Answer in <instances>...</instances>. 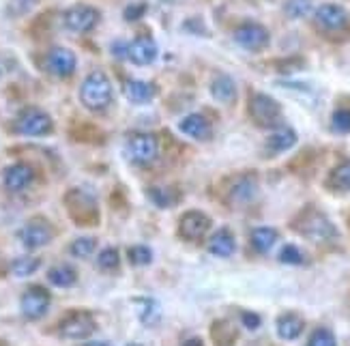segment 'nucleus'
I'll list each match as a JSON object with an SVG mask.
<instances>
[{"label":"nucleus","mask_w":350,"mask_h":346,"mask_svg":"<svg viewBox=\"0 0 350 346\" xmlns=\"http://www.w3.org/2000/svg\"><path fill=\"white\" fill-rule=\"evenodd\" d=\"M291 226L295 232H299L303 239L314 241V243H329V241L338 239V230H336V226H333V222L316 207L303 209L293 219Z\"/></svg>","instance_id":"f257e3e1"},{"label":"nucleus","mask_w":350,"mask_h":346,"mask_svg":"<svg viewBox=\"0 0 350 346\" xmlns=\"http://www.w3.org/2000/svg\"><path fill=\"white\" fill-rule=\"evenodd\" d=\"M114 99L112 82L103 71H90L80 86V101L90 112H103Z\"/></svg>","instance_id":"f03ea898"},{"label":"nucleus","mask_w":350,"mask_h":346,"mask_svg":"<svg viewBox=\"0 0 350 346\" xmlns=\"http://www.w3.org/2000/svg\"><path fill=\"white\" fill-rule=\"evenodd\" d=\"M65 207L69 217L78 226H97L99 224V207L93 194L84 189H69L65 194Z\"/></svg>","instance_id":"7ed1b4c3"},{"label":"nucleus","mask_w":350,"mask_h":346,"mask_svg":"<svg viewBox=\"0 0 350 346\" xmlns=\"http://www.w3.org/2000/svg\"><path fill=\"white\" fill-rule=\"evenodd\" d=\"M250 116L258 127L275 129L282 123V105L267 93H252L250 97Z\"/></svg>","instance_id":"20e7f679"},{"label":"nucleus","mask_w":350,"mask_h":346,"mask_svg":"<svg viewBox=\"0 0 350 346\" xmlns=\"http://www.w3.org/2000/svg\"><path fill=\"white\" fill-rule=\"evenodd\" d=\"M97 329V323L93 314L86 310H71L67 312L58 323V334L60 338L67 340H84Z\"/></svg>","instance_id":"39448f33"},{"label":"nucleus","mask_w":350,"mask_h":346,"mask_svg":"<svg viewBox=\"0 0 350 346\" xmlns=\"http://www.w3.org/2000/svg\"><path fill=\"white\" fill-rule=\"evenodd\" d=\"M15 129L22 135H33V138H39V135H48L54 129L52 116L48 112H43L41 108H35V105H28L24 108L18 118H15Z\"/></svg>","instance_id":"423d86ee"},{"label":"nucleus","mask_w":350,"mask_h":346,"mask_svg":"<svg viewBox=\"0 0 350 346\" xmlns=\"http://www.w3.org/2000/svg\"><path fill=\"white\" fill-rule=\"evenodd\" d=\"M18 239L26 250H39L54 239V228L45 217H33L22 226Z\"/></svg>","instance_id":"0eeeda50"},{"label":"nucleus","mask_w":350,"mask_h":346,"mask_svg":"<svg viewBox=\"0 0 350 346\" xmlns=\"http://www.w3.org/2000/svg\"><path fill=\"white\" fill-rule=\"evenodd\" d=\"M99 18H101V13L95 7L73 5L63 13V24L67 30H71V33L84 35V33H90V30L99 24Z\"/></svg>","instance_id":"6e6552de"},{"label":"nucleus","mask_w":350,"mask_h":346,"mask_svg":"<svg viewBox=\"0 0 350 346\" xmlns=\"http://www.w3.org/2000/svg\"><path fill=\"white\" fill-rule=\"evenodd\" d=\"M125 153L133 163L146 165L150 161L157 159L159 153V142L153 133H133L131 138L127 140Z\"/></svg>","instance_id":"1a4fd4ad"},{"label":"nucleus","mask_w":350,"mask_h":346,"mask_svg":"<svg viewBox=\"0 0 350 346\" xmlns=\"http://www.w3.org/2000/svg\"><path fill=\"white\" fill-rule=\"evenodd\" d=\"M232 37L243 50H250V52L265 50L269 45V41H271L269 30L262 24H258V22H243L241 26L234 28Z\"/></svg>","instance_id":"9d476101"},{"label":"nucleus","mask_w":350,"mask_h":346,"mask_svg":"<svg viewBox=\"0 0 350 346\" xmlns=\"http://www.w3.org/2000/svg\"><path fill=\"white\" fill-rule=\"evenodd\" d=\"M314 22L323 33H342V30L348 28V24H350V15L342 5L327 3L316 9Z\"/></svg>","instance_id":"9b49d317"},{"label":"nucleus","mask_w":350,"mask_h":346,"mask_svg":"<svg viewBox=\"0 0 350 346\" xmlns=\"http://www.w3.org/2000/svg\"><path fill=\"white\" fill-rule=\"evenodd\" d=\"M50 304H52V297L43 286H30V289H26L22 295L20 308H22L24 319L39 321L41 316H45V312L50 310Z\"/></svg>","instance_id":"f8f14e48"},{"label":"nucleus","mask_w":350,"mask_h":346,"mask_svg":"<svg viewBox=\"0 0 350 346\" xmlns=\"http://www.w3.org/2000/svg\"><path fill=\"white\" fill-rule=\"evenodd\" d=\"M75 67H78V58L69 48H63V45H56L45 56V69H48L56 78H69L73 75Z\"/></svg>","instance_id":"ddd939ff"},{"label":"nucleus","mask_w":350,"mask_h":346,"mask_svg":"<svg viewBox=\"0 0 350 346\" xmlns=\"http://www.w3.org/2000/svg\"><path fill=\"white\" fill-rule=\"evenodd\" d=\"M211 228V217L202 211H187L178 222V235L185 241H200Z\"/></svg>","instance_id":"4468645a"},{"label":"nucleus","mask_w":350,"mask_h":346,"mask_svg":"<svg viewBox=\"0 0 350 346\" xmlns=\"http://www.w3.org/2000/svg\"><path fill=\"white\" fill-rule=\"evenodd\" d=\"M157 54H159L157 43L150 37H138V39H133L131 43H127V58L138 67L153 65Z\"/></svg>","instance_id":"2eb2a0df"},{"label":"nucleus","mask_w":350,"mask_h":346,"mask_svg":"<svg viewBox=\"0 0 350 346\" xmlns=\"http://www.w3.org/2000/svg\"><path fill=\"white\" fill-rule=\"evenodd\" d=\"M258 194V181L254 174H243V176H237L230 187H228L226 196H228V202L230 204H245L250 200L256 198Z\"/></svg>","instance_id":"dca6fc26"},{"label":"nucleus","mask_w":350,"mask_h":346,"mask_svg":"<svg viewBox=\"0 0 350 346\" xmlns=\"http://www.w3.org/2000/svg\"><path fill=\"white\" fill-rule=\"evenodd\" d=\"M35 181V170L28 163H13L5 170V185L9 191H24Z\"/></svg>","instance_id":"f3484780"},{"label":"nucleus","mask_w":350,"mask_h":346,"mask_svg":"<svg viewBox=\"0 0 350 346\" xmlns=\"http://www.w3.org/2000/svg\"><path fill=\"white\" fill-rule=\"evenodd\" d=\"M178 129L180 133L189 135L193 140H211V135H213V127L208 123V118L202 114H187L178 123Z\"/></svg>","instance_id":"a211bd4d"},{"label":"nucleus","mask_w":350,"mask_h":346,"mask_svg":"<svg viewBox=\"0 0 350 346\" xmlns=\"http://www.w3.org/2000/svg\"><path fill=\"white\" fill-rule=\"evenodd\" d=\"M295 144H297V131L288 125H280V127L273 129V133L267 138V153L278 155L288 148H293Z\"/></svg>","instance_id":"6ab92c4d"},{"label":"nucleus","mask_w":350,"mask_h":346,"mask_svg":"<svg viewBox=\"0 0 350 346\" xmlns=\"http://www.w3.org/2000/svg\"><path fill=\"white\" fill-rule=\"evenodd\" d=\"M211 95L215 101L230 105L237 101V82L228 73H217L215 78L211 80Z\"/></svg>","instance_id":"aec40b11"},{"label":"nucleus","mask_w":350,"mask_h":346,"mask_svg":"<svg viewBox=\"0 0 350 346\" xmlns=\"http://www.w3.org/2000/svg\"><path fill=\"white\" fill-rule=\"evenodd\" d=\"M234 250H237V241H234V235L228 228H219L215 235L208 239V252L213 256L228 258V256L234 254Z\"/></svg>","instance_id":"412c9836"},{"label":"nucleus","mask_w":350,"mask_h":346,"mask_svg":"<svg viewBox=\"0 0 350 346\" xmlns=\"http://www.w3.org/2000/svg\"><path fill=\"white\" fill-rule=\"evenodd\" d=\"M303 329H306V321L297 312H286L278 319V336L282 340H297Z\"/></svg>","instance_id":"4be33fe9"},{"label":"nucleus","mask_w":350,"mask_h":346,"mask_svg":"<svg viewBox=\"0 0 350 346\" xmlns=\"http://www.w3.org/2000/svg\"><path fill=\"white\" fill-rule=\"evenodd\" d=\"M325 187L333 194H348L350 191V161H342L333 168L325 181Z\"/></svg>","instance_id":"5701e85b"},{"label":"nucleus","mask_w":350,"mask_h":346,"mask_svg":"<svg viewBox=\"0 0 350 346\" xmlns=\"http://www.w3.org/2000/svg\"><path fill=\"white\" fill-rule=\"evenodd\" d=\"M211 340L215 346H234L239 340V329L230 321H215L211 325Z\"/></svg>","instance_id":"b1692460"},{"label":"nucleus","mask_w":350,"mask_h":346,"mask_svg":"<svg viewBox=\"0 0 350 346\" xmlns=\"http://www.w3.org/2000/svg\"><path fill=\"white\" fill-rule=\"evenodd\" d=\"M157 95V86L144 80H129L125 84V97L131 103H146Z\"/></svg>","instance_id":"393cba45"},{"label":"nucleus","mask_w":350,"mask_h":346,"mask_svg":"<svg viewBox=\"0 0 350 346\" xmlns=\"http://www.w3.org/2000/svg\"><path fill=\"white\" fill-rule=\"evenodd\" d=\"M278 230L271 228V226H260V228H254L250 235V243L258 254H267L273 245L278 243Z\"/></svg>","instance_id":"a878e982"},{"label":"nucleus","mask_w":350,"mask_h":346,"mask_svg":"<svg viewBox=\"0 0 350 346\" xmlns=\"http://www.w3.org/2000/svg\"><path fill=\"white\" fill-rule=\"evenodd\" d=\"M48 280L50 284L58 286V289H71L78 282V274H75L71 265H56L48 271Z\"/></svg>","instance_id":"bb28decb"},{"label":"nucleus","mask_w":350,"mask_h":346,"mask_svg":"<svg viewBox=\"0 0 350 346\" xmlns=\"http://www.w3.org/2000/svg\"><path fill=\"white\" fill-rule=\"evenodd\" d=\"M133 306L138 308L140 321H142L144 325L155 327V325L161 321V312H159L157 301H153V299H133Z\"/></svg>","instance_id":"cd10ccee"},{"label":"nucleus","mask_w":350,"mask_h":346,"mask_svg":"<svg viewBox=\"0 0 350 346\" xmlns=\"http://www.w3.org/2000/svg\"><path fill=\"white\" fill-rule=\"evenodd\" d=\"M69 135L75 142H103V131L90 123H78L75 127H71Z\"/></svg>","instance_id":"c85d7f7f"},{"label":"nucleus","mask_w":350,"mask_h":346,"mask_svg":"<svg viewBox=\"0 0 350 346\" xmlns=\"http://www.w3.org/2000/svg\"><path fill=\"white\" fill-rule=\"evenodd\" d=\"M39 267H41V261L39 258H33V256H24V258H15L13 261L11 274L15 278H28V276H33Z\"/></svg>","instance_id":"c756f323"},{"label":"nucleus","mask_w":350,"mask_h":346,"mask_svg":"<svg viewBox=\"0 0 350 346\" xmlns=\"http://www.w3.org/2000/svg\"><path fill=\"white\" fill-rule=\"evenodd\" d=\"M95 245H97V241L93 237H80L69 245V252L75 258H88V256L95 252Z\"/></svg>","instance_id":"7c9ffc66"},{"label":"nucleus","mask_w":350,"mask_h":346,"mask_svg":"<svg viewBox=\"0 0 350 346\" xmlns=\"http://www.w3.org/2000/svg\"><path fill=\"white\" fill-rule=\"evenodd\" d=\"M148 196L150 200H153L157 207L161 209H168V207H174L178 202V194L172 191V189H159V187H150L148 189Z\"/></svg>","instance_id":"2f4dec72"},{"label":"nucleus","mask_w":350,"mask_h":346,"mask_svg":"<svg viewBox=\"0 0 350 346\" xmlns=\"http://www.w3.org/2000/svg\"><path fill=\"white\" fill-rule=\"evenodd\" d=\"M310 11H312V0H286L284 5V13L293 20L306 18Z\"/></svg>","instance_id":"473e14b6"},{"label":"nucleus","mask_w":350,"mask_h":346,"mask_svg":"<svg viewBox=\"0 0 350 346\" xmlns=\"http://www.w3.org/2000/svg\"><path fill=\"white\" fill-rule=\"evenodd\" d=\"M127 258L133 267H146L153 261V252H150L146 245H133L127 250Z\"/></svg>","instance_id":"72a5a7b5"},{"label":"nucleus","mask_w":350,"mask_h":346,"mask_svg":"<svg viewBox=\"0 0 350 346\" xmlns=\"http://www.w3.org/2000/svg\"><path fill=\"white\" fill-rule=\"evenodd\" d=\"M308 346H338V340L333 336V331L327 327L314 329V334L308 340Z\"/></svg>","instance_id":"f704fd0d"},{"label":"nucleus","mask_w":350,"mask_h":346,"mask_svg":"<svg viewBox=\"0 0 350 346\" xmlns=\"http://www.w3.org/2000/svg\"><path fill=\"white\" fill-rule=\"evenodd\" d=\"M331 129L336 133H348L350 131V110L340 108L331 114Z\"/></svg>","instance_id":"c9c22d12"},{"label":"nucleus","mask_w":350,"mask_h":346,"mask_svg":"<svg viewBox=\"0 0 350 346\" xmlns=\"http://www.w3.org/2000/svg\"><path fill=\"white\" fill-rule=\"evenodd\" d=\"M118 263H120V256H118V250H114V248H105L97 256V265L103 271H114V269H118Z\"/></svg>","instance_id":"e433bc0d"},{"label":"nucleus","mask_w":350,"mask_h":346,"mask_svg":"<svg viewBox=\"0 0 350 346\" xmlns=\"http://www.w3.org/2000/svg\"><path fill=\"white\" fill-rule=\"evenodd\" d=\"M280 261L284 265H303L306 263V256H303V252L297 245H284L280 252Z\"/></svg>","instance_id":"4c0bfd02"},{"label":"nucleus","mask_w":350,"mask_h":346,"mask_svg":"<svg viewBox=\"0 0 350 346\" xmlns=\"http://www.w3.org/2000/svg\"><path fill=\"white\" fill-rule=\"evenodd\" d=\"M146 13V5L144 3H131L129 7H125V11H123V18L127 20V22H138V20H142V15Z\"/></svg>","instance_id":"58836bf2"},{"label":"nucleus","mask_w":350,"mask_h":346,"mask_svg":"<svg viewBox=\"0 0 350 346\" xmlns=\"http://www.w3.org/2000/svg\"><path fill=\"white\" fill-rule=\"evenodd\" d=\"M37 0H9V13L11 15H24L35 7Z\"/></svg>","instance_id":"ea45409f"},{"label":"nucleus","mask_w":350,"mask_h":346,"mask_svg":"<svg viewBox=\"0 0 350 346\" xmlns=\"http://www.w3.org/2000/svg\"><path fill=\"white\" fill-rule=\"evenodd\" d=\"M301 67H306V60H303V58H288V60H280V63H278L280 73H295Z\"/></svg>","instance_id":"a19ab883"},{"label":"nucleus","mask_w":350,"mask_h":346,"mask_svg":"<svg viewBox=\"0 0 350 346\" xmlns=\"http://www.w3.org/2000/svg\"><path fill=\"white\" fill-rule=\"evenodd\" d=\"M241 323L245 325V329H258L262 323V319L258 314H254V312H243L241 314Z\"/></svg>","instance_id":"79ce46f5"},{"label":"nucleus","mask_w":350,"mask_h":346,"mask_svg":"<svg viewBox=\"0 0 350 346\" xmlns=\"http://www.w3.org/2000/svg\"><path fill=\"white\" fill-rule=\"evenodd\" d=\"M110 52L116 58H127V41H114L110 45Z\"/></svg>","instance_id":"37998d69"},{"label":"nucleus","mask_w":350,"mask_h":346,"mask_svg":"<svg viewBox=\"0 0 350 346\" xmlns=\"http://www.w3.org/2000/svg\"><path fill=\"white\" fill-rule=\"evenodd\" d=\"M183 346H204V342L200 338H189V340L183 342Z\"/></svg>","instance_id":"c03bdc74"},{"label":"nucleus","mask_w":350,"mask_h":346,"mask_svg":"<svg viewBox=\"0 0 350 346\" xmlns=\"http://www.w3.org/2000/svg\"><path fill=\"white\" fill-rule=\"evenodd\" d=\"M84 346H112L110 342H88V344H84Z\"/></svg>","instance_id":"a18cd8bd"},{"label":"nucleus","mask_w":350,"mask_h":346,"mask_svg":"<svg viewBox=\"0 0 350 346\" xmlns=\"http://www.w3.org/2000/svg\"><path fill=\"white\" fill-rule=\"evenodd\" d=\"M127 346H142V344H138V342H131V344H127Z\"/></svg>","instance_id":"49530a36"}]
</instances>
